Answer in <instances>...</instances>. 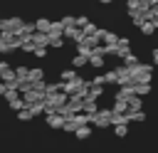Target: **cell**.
Instances as JSON below:
<instances>
[{
    "label": "cell",
    "mask_w": 158,
    "mask_h": 153,
    "mask_svg": "<svg viewBox=\"0 0 158 153\" xmlns=\"http://www.w3.org/2000/svg\"><path fill=\"white\" fill-rule=\"evenodd\" d=\"M72 64H74V67H84V64H86V57H84V54H81V57H74Z\"/></svg>",
    "instance_id": "obj_4"
},
{
    "label": "cell",
    "mask_w": 158,
    "mask_h": 153,
    "mask_svg": "<svg viewBox=\"0 0 158 153\" xmlns=\"http://www.w3.org/2000/svg\"><path fill=\"white\" fill-rule=\"evenodd\" d=\"M47 121H49V126H52V128H62V123H64V116H54V114H52Z\"/></svg>",
    "instance_id": "obj_1"
},
{
    "label": "cell",
    "mask_w": 158,
    "mask_h": 153,
    "mask_svg": "<svg viewBox=\"0 0 158 153\" xmlns=\"http://www.w3.org/2000/svg\"><path fill=\"white\" fill-rule=\"evenodd\" d=\"M20 118H22V121H30L32 114H30V111H20Z\"/></svg>",
    "instance_id": "obj_6"
},
{
    "label": "cell",
    "mask_w": 158,
    "mask_h": 153,
    "mask_svg": "<svg viewBox=\"0 0 158 153\" xmlns=\"http://www.w3.org/2000/svg\"><path fill=\"white\" fill-rule=\"evenodd\" d=\"M74 133H77V138H86V136H89V133H91V131H89V128H86V126H79V128H77V131H74Z\"/></svg>",
    "instance_id": "obj_2"
},
{
    "label": "cell",
    "mask_w": 158,
    "mask_h": 153,
    "mask_svg": "<svg viewBox=\"0 0 158 153\" xmlns=\"http://www.w3.org/2000/svg\"><path fill=\"white\" fill-rule=\"evenodd\" d=\"M116 136H126V123H118L116 126Z\"/></svg>",
    "instance_id": "obj_5"
},
{
    "label": "cell",
    "mask_w": 158,
    "mask_h": 153,
    "mask_svg": "<svg viewBox=\"0 0 158 153\" xmlns=\"http://www.w3.org/2000/svg\"><path fill=\"white\" fill-rule=\"evenodd\" d=\"M15 74H17V76H25V74H27V69H25V67H20V69H15Z\"/></svg>",
    "instance_id": "obj_7"
},
{
    "label": "cell",
    "mask_w": 158,
    "mask_h": 153,
    "mask_svg": "<svg viewBox=\"0 0 158 153\" xmlns=\"http://www.w3.org/2000/svg\"><path fill=\"white\" fill-rule=\"evenodd\" d=\"M0 94H5V86H2V84H0Z\"/></svg>",
    "instance_id": "obj_8"
},
{
    "label": "cell",
    "mask_w": 158,
    "mask_h": 153,
    "mask_svg": "<svg viewBox=\"0 0 158 153\" xmlns=\"http://www.w3.org/2000/svg\"><path fill=\"white\" fill-rule=\"evenodd\" d=\"M49 27H52V25H49L47 20H40V22H37V30H42V32H49Z\"/></svg>",
    "instance_id": "obj_3"
}]
</instances>
